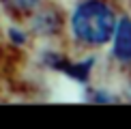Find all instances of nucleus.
I'll return each instance as SVG.
<instances>
[{
  "mask_svg": "<svg viewBox=\"0 0 131 129\" xmlns=\"http://www.w3.org/2000/svg\"><path fill=\"white\" fill-rule=\"evenodd\" d=\"M114 56L118 60H131V19L123 17L114 30Z\"/></svg>",
  "mask_w": 131,
  "mask_h": 129,
  "instance_id": "obj_2",
  "label": "nucleus"
},
{
  "mask_svg": "<svg viewBox=\"0 0 131 129\" xmlns=\"http://www.w3.org/2000/svg\"><path fill=\"white\" fill-rule=\"evenodd\" d=\"M116 15L112 7L103 0H84L73 9L69 19L71 35L82 45L99 47L114 37Z\"/></svg>",
  "mask_w": 131,
  "mask_h": 129,
  "instance_id": "obj_1",
  "label": "nucleus"
},
{
  "mask_svg": "<svg viewBox=\"0 0 131 129\" xmlns=\"http://www.w3.org/2000/svg\"><path fill=\"white\" fill-rule=\"evenodd\" d=\"M45 0H0V9L13 17H30L43 7Z\"/></svg>",
  "mask_w": 131,
  "mask_h": 129,
  "instance_id": "obj_3",
  "label": "nucleus"
}]
</instances>
